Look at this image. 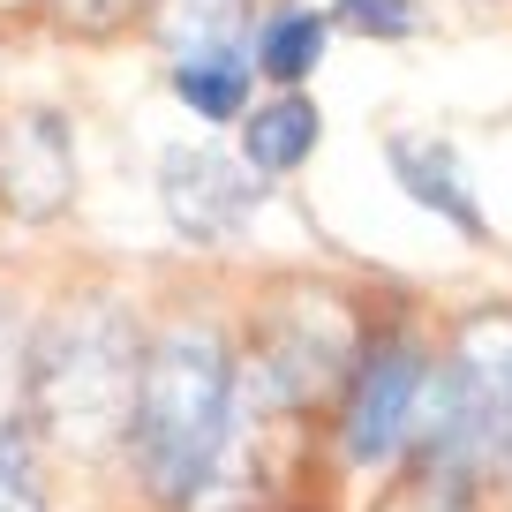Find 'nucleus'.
<instances>
[{"label":"nucleus","instance_id":"1","mask_svg":"<svg viewBox=\"0 0 512 512\" xmlns=\"http://www.w3.org/2000/svg\"><path fill=\"white\" fill-rule=\"evenodd\" d=\"M234 422V354L211 324H166L144 347V392H136V475L151 482V497L189 505L211 482Z\"/></svg>","mask_w":512,"mask_h":512},{"label":"nucleus","instance_id":"2","mask_svg":"<svg viewBox=\"0 0 512 512\" xmlns=\"http://www.w3.org/2000/svg\"><path fill=\"white\" fill-rule=\"evenodd\" d=\"M144 347L113 302H76L31 339V430L68 452H98L136 422Z\"/></svg>","mask_w":512,"mask_h":512},{"label":"nucleus","instance_id":"3","mask_svg":"<svg viewBox=\"0 0 512 512\" xmlns=\"http://www.w3.org/2000/svg\"><path fill=\"white\" fill-rule=\"evenodd\" d=\"M422 377H430V362L415 354V339H400V332L362 339L354 377H347V407H339V445H347L354 467H384L407 445Z\"/></svg>","mask_w":512,"mask_h":512},{"label":"nucleus","instance_id":"4","mask_svg":"<svg viewBox=\"0 0 512 512\" xmlns=\"http://www.w3.org/2000/svg\"><path fill=\"white\" fill-rule=\"evenodd\" d=\"M159 204H166V219H174V234L226 241V234L249 226V211L264 204V189H256V166L234 159V151L174 144L159 159Z\"/></svg>","mask_w":512,"mask_h":512},{"label":"nucleus","instance_id":"5","mask_svg":"<svg viewBox=\"0 0 512 512\" xmlns=\"http://www.w3.org/2000/svg\"><path fill=\"white\" fill-rule=\"evenodd\" d=\"M76 196V136L53 106L0 121V204L16 219H53Z\"/></svg>","mask_w":512,"mask_h":512},{"label":"nucleus","instance_id":"6","mask_svg":"<svg viewBox=\"0 0 512 512\" xmlns=\"http://www.w3.org/2000/svg\"><path fill=\"white\" fill-rule=\"evenodd\" d=\"M392 174H400V189L415 196L422 211L452 219L460 234H482V211H475V196H467V174H460V159H452V144L392 136Z\"/></svg>","mask_w":512,"mask_h":512},{"label":"nucleus","instance_id":"7","mask_svg":"<svg viewBox=\"0 0 512 512\" xmlns=\"http://www.w3.org/2000/svg\"><path fill=\"white\" fill-rule=\"evenodd\" d=\"M317 136H324L317 106H309L302 91H287V98H272V106L249 113V128H241V159H249L256 174H294V166L317 151Z\"/></svg>","mask_w":512,"mask_h":512},{"label":"nucleus","instance_id":"8","mask_svg":"<svg viewBox=\"0 0 512 512\" xmlns=\"http://www.w3.org/2000/svg\"><path fill=\"white\" fill-rule=\"evenodd\" d=\"M249 53L241 46H204V53H174V98L204 121H241L249 106Z\"/></svg>","mask_w":512,"mask_h":512},{"label":"nucleus","instance_id":"9","mask_svg":"<svg viewBox=\"0 0 512 512\" xmlns=\"http://www.w3.org/2000/svg\"><path fill=\"white\" fill-rule=\"evenodd\" d=\"M324 31H332V16H317V8H279V16H264V31H256V76L302 83L309 68L324 61Z\"/></svg>","mask_w":512,"mask_h":512},{"label":"nucleus","instance_id":"10","mask_svg":"<svg viewBox=\"0 0 512 512\" xmlns=\"http://www.w3.org/2000/svg\"><path fill=\"white\" fill-rule=\"evenodd\" d=\"M0 512H46V460L31 445V422L0 430Z\"/></svg>","mask_w":512,"mask_h":512},{"label":"nucleus","instance_id":"11","mask_svg":"<svg viewBox=\"0 0 512 512\" xmlns=\"http://www.w3.org/2000/svg\"><path fill=\"white\" fill-rule=\"evenodd\" d=\"M23 415H31V332L0 302V430H16Z\"/></svg>","mask_w":512,"mask_h":512},{"label":"nucleus","instance_id":"12","mask_svg":"<svg viewBox=\"0 0 512 512\" xmlns=\"http://www.w3.org/2000/svg\"><path fill=\"white\" fill-rule=\"evenodd\" d=\"M241 16H249V0H174V38L181 53L241 46Z\"/></svg>","mask_w":512,"mask_h":512},{"label":"nucleus","instance_id":"13","mask_svg":"<svg viewBox=\"0 0 512 512\" xmlns=\"http://www.w3.org/2000/svg\"><path fill=\"white\" fill-rule=\"evenodd\" d=\"M332 23H347V31H362V38H407L422 16H415V0H339Z\"/></svg>","mask_w":512,"mask_h":512},{"label":"nucleus","instance_id":"14","mask_svg":"<svg viewBox=\"0 0 512 512\" xmlns=\"http://www.w3.org/2000/svg\"><path fill=\"white\" fill-rule=\"evenodd\" d=\"M53 16H61L68 31H83V38H106V31L144 16V0H53Z\"/></svg>","mask_w":512,"mask_h":512}]
</instances>
